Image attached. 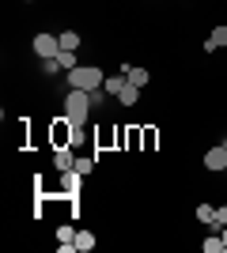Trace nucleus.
<instances>
[{
  "mask_svg": "<svg viewBox=\"0 0 227 253\" xmlns=\"http://www.w3.org/2000/svg\"><path fill=\"white\" fill-rule=\"evenodd\" d=\"M102 84H106V76L98 64H80L68 72V87H76V91H98Z\"/></svg>",
  "mask_w": 227,
  "mask_h": 253,
  "instance_id": "1",
  "label": "nucleus"
},
{
  "mask_svg": "<svg viewBox=\"0 0 227 253\" xmlns=\"http://www.w3.org/2000/svg\"><path fill=\"white\" fill-rule=\"evenodd\" d=\"M72 170H80V174L87 178V174L95 170V159H76V167H72Z\"/></svg>",
  "mask_w": 227,
  "mask_h": 253,
  "instance_id": "16",
  "label": "nucleus"
},
{
  "mask_svg": "<svg viewBox=\"0 0 227 253\" xmlns=\"http://www.w3.org/2000/svg\"><path fill=\"white\" fill-rule=\"evenodd\" d=\"M57 238H61V242H76V231L72 227H57Z\"/></svg>",
  "mask_w": 227,
  "mask_h": 253,
  "instance_id": "18",
  "label": "nucleus"
},
{
  "mask_svg": "<svg viewBox=\"0 0 227 253\" xmlns=\"http://www.w3.org/2000/svg\"><path fill=\"white\" fill-rule=\"evenodd\" d=\"M84 140H87V128H84V121H68V144H72V148H80Z\"/></svg>",
  "mask_w": 227,
  "mask_h": 253,
  "instance_id": "8",
  "label": "nucleus"
},
{
  "mask_svg": "<svg viewBox=\"0 0 227 253\" xmlns=\"http://www.w3.org/2000/svg\"><path fill=\"white\" fill-rule=\"evenodd\" d=\"M216 49H227V23L212 27V34L205 38V53H216Z\"/></svg>",
  "mask_w": 227,
  "mask_h": 253,
  "instance_id": "5",
  "label": "nucleus"
},
{
  "mask_svg": "<svg viewBox=\"0 0 227 253\" xmlns=\"http://www.w3.org/2000/svg\"><path fill=\"white\" fill-rule=\"evenodd\" d=\"M91 91H76V87H68L65 91V117L68 121H87V114H91Z\"/></svg>",
  "mask_w": 227,
  "mask_h": 253,
  "instance_id": "2",
  "label": "nucleus"
},
{
  "mask_svg": "<svg viewBox=\"0 0 227 253\" xmlns=\"http://www.w3.org/2000/svg\"><path fill=\"white\" fill-rule=\"evenodd\" d=\"M197 219L212 227V223H216V208H212V204H197Z\"/></svg>",
  "mask_w": 227,
  "mask_h": 253,
  "instance_id": "14",
  "label": "nucleus"
},
{
  "mask_svg": "<svg viewBox=\"0 0 227 253\" xmlns=\"http://www.w3.org/2000/svg\"><path fill=\"white\" fill-rule=\"evenodd\" d=\"M212 227H216V231H224V227H227V204H224V208H216V223H212Z\"/></svg>",
  "mask_w": 227,
  "mask_h": 253,
  "instance_id": "17",
  "label": "nucleus"
},
{
  "mask_svg": "<svg viewBox=\"0 0 227 253\" xmlns=\"http://www.w3.org/2000/svg\"><path fill=\"white\" fill-rule=\"evenodd\" d=\"M220 238H224V246H227V227H224V231H220Z\"/></svg>",
  "mask_w": 227,
  "mask_h": 253,
  "instance_id": "19",
  "label": "nucleus"
},
{
  "mask_svg": "<svg viewBox=\"0 0 227 253\" xmlns=\"http://www.w3.org/2000/svg\"><path fill=\"white\" fill-rule=\"evenodd\" d=\"M57 64H61L65 72H72V68H80V61H76V53H72V49H61V53H57Z\"/></svg>",
  "mask_w": 227,
  "mask_h": 253,
  "instance_id": "9",
  "label": "nucleus"
},
{
  "mask_svg": "<svg viewBox=\"0 0 227 253\" xmlns=\"http://www.w3.org/2000/svg\"><path fill=\"white\" fill-rule=\"evenodd\" d=\"M76 246L87 253V250H95L98 242H95V234H91V231H76Z\"/></svg>",
  "mask_w": 227,
  "mask_h": 253,
  "instance_id": "12",
  "label": "nucleus"
},
{
  "mask_svg": "<svg viewBox=\"0 0 227 253\" xmlns=\"http://www.w3.org/2000/svg\"><path fill=\"white\" fill-rule=\"evenodd\" d=\"M27 4H31V0H27Z\"/></svg>",
  "mask_w": 227,
  "mask_h": 253,
  "instance_id": "20",
  "label": "nucleus"
},
{
  "mask_svg": "<svg viewBox=\"0 0 227 253\" xmlns=\"http://www.w3.org/2000/svg\"><path fill=\"white\" fill-rule=\"evenodd\" d=\"M125 84H129L125 76H106V84H102V87H106L110 95H121V91H125Z\"/></svg>",
  "mask_w": 227,
  "mask_h": 253,
  "instance_id": "11",
  "label": "nucleus"
},
{
  "mask_svg": "<svg viewBox=\"0 0 227 253\" xmlns=\"http://www.w3.org/2000/svg\"><path fill=\"white\" fill-rule=\"evenodd\" d=\"M205 253H227L224 238H220V234H212V238H205Z\"/></svg>",
  "mask_w": 227,
  "mask_h": 253,
  "instance_id": "15",
  "label": "nucleus"
},
{
  "mask_svg": "<svg viewBox=\"0 0 227 253\" xmlns=\"http://www.w3.org/2000/svg\"><path fill=\"white\" fill-rule=\"evenodd\" d=\"M34 53H38L42 61H53L57 53H61V34H53V31H38V38H34Z\"/></svg>",
  "mask_w": 227,
  "mask_h": 253,
  "instance_id": "3",
  "label": "nucleus"
},
{
  "mask_svg": "<svg viewBox=\"0 0 227 253\" xmlns=\"http://www.w3.org/2000/svg\"><path fill=\"white\" fill-rule=\"evenodd\" d=\"M136 98H140V87L125 84V91H121V95H118V102H121V106H136Z\"/></svg>",
  "mask_w": 227,
  "mask_h": 253,
  "instance_id": "10",
  "label": "nucleus"
},
{
  "mask_svg": "<svg viewBox=\"0 0 227 253\" xmlns=\"http://www.w3.org/2000/svg\"><path fill=\"white\" fill-rule=\"evenodd\" d=\"M53 167L61 170V174H65V170H72L76 167V155H72V144H68V148H57L53 151Z\"/></svg>",
  "mask_w": 227,
  "mask_h": 253,
  "instance_id": "7",
  "label": "nucleus"
},
{
  "mask_svg": "<svg viewBox=\"0 0 227 253\" xmlns=\"http://www.w3.org/2000/svg\"><path fill=\"white\" fill-rule=\"evenodd\" d=\"M121 76H125L133 87H144V84H148V68H140V64H129V61L121 64Z\"/></svg>",
  "mask_w": 227,
  "mask_h": 253,
  "instance_id": "6",
  "label": "nucleus"
},
{
  "mask_svg": "<svg viewBox=\"0 0 227 253\" xmlns=\"http://www.w3.org/2000/svg\"><path fill=\"white\" fill-rule=\"evenodd\" d=\"M61 49H80V34H76V31H61Z\"/></svg>",
  "mask_w": 227,
  "mask_h": 253,
  "instance_id": "13",
  "label": "nucleus"
},
{
  "mask_svg": "<svg viewBox=\"0 0 227 253\" xmlns=\"http://www.w3.org/2000/svg\"><path fill=\"white\" fill-rule=\"evenodd\" d=\"M205 170H212V174H224V170H227V148L205 151Z\"/></svg>",
  "mask_w": 227,
  "mask_h": 253,
  "instance_id": "4",
  "label": "nucleus"
}]
</instances>
